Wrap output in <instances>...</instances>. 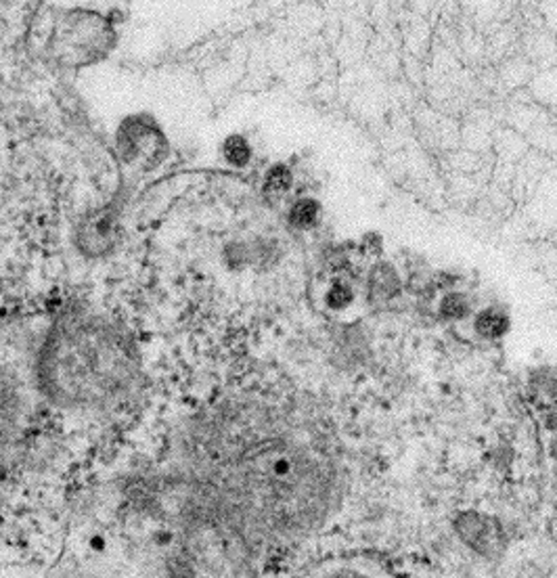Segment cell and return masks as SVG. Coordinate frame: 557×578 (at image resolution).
<instances>
[{"mask_svg": "<svg viewBox=\"0 0 557 578\" xmlns=\"http://www.w3.org/2000/svg\"><path fill=\"white\" fill-rule=\"evenodd\" d=\"M304 535L250 452L224 484L139 480L76 516L48 578H254L271 539Z\"/></svg>", "mask_w": 557, "mask_h": 578, "instance_id": "cell-1", "label": "cell"}, {"mask_svg": "<svg viewBox=\"0 0 557 578\" xmlns=\"http://www.w3.org/2000/svg\"><path fill=\"white\" fill-rule=\"evenodd\" d=\"M44 384L53 398L67 405H101L130 379V361L118 344L88 337L59 340L42 363Z\"/></svg>", "mask_w": 557, "mask_h": 578, "instance_id": "cell-2", "label": "cell"}, {"mask_svg": "<svg viewBox=\"0 0 557 578\" xmlns=\"http://www.w3.org/2000/svg\"><path fill=\"white\" fill-rule=\"evenodd\" d=\"M291 224L297 229H310L318 220V206L312 199H302L291 208Z\"/></svg>", "mask_w": 557, "mask_h": 578, "instance_id": "cell-7", "label": "cell"}, {"mask_svg": "<svg viewBox=\"0 0 557 578\" xmlns=\"http://www.w3.org/2000/svg\"><path fill=\"white\" fill-rule=\"evenodd\" d=\"M323 300H325V306L331 310V312H346L356 295H354V289L352 285L344 279V277H333L323 291Z\"/></svg>", "mask_w": 557, "mask_h": 578, "instance_id": "cell-5", "label": "cell"}, {"mask_svg": "<svg viewBox=\"0 0 557 578\" xmlns=\"http://www.w3.org/2000/svg\"><path fill=\"white\" fill-rule=\"evenodd\" d=\"M509 314L503 308L486 306L474 316V331L484 340H499L509 331Z\"/></svg>", "mask_w": 557, "mask_h": 578, "instance_id": "cell-4", "label": "cell"}, {"mask_svg": "<svg viewBox=\"0 0 557 578\" xmlns=\"http://www.w3.org/2000/svg\"><path fill=\"white\" fill-rule=\"evenodd\" d=\"M438 312L446 321H461L471 312V300L461 291H448L442 295Z\"/></svg>", "mask_w": 557, "mask_h": 578, "instance_id": "cell-6", "label": "cell"}, {"mask_svg": "<svg viewBox=\"0 0 557 578\" xmlns=\"http://www.w3.org/2000/svg\"><path fill=\"white\" fill-rule=\"evenodd\" d=\"M300 578H401L382 560L367 553H344L321 560Z\"/></svg>", "mask_w": 557, "mask_h": 578, "instance_id": "cell-3", "label": "cell"}, {"mask_svg": "<svg viewBox=\"0 0 557 578\" xmlns=\"http://www.w3.org/2000/svg\"><path fill=\"white\" fill-rule=\"evenodd\" d=\"M224 157L227 161H231L233 166H246L252 157V149L246 139L241 137H231L224 143Z\"/></svg>", "mask_w": 557, "mask_h": 578, "instance_id": "cell-8", "label": "cell"}, {"mask_svg": "<svg viewBox=\"0 0 557 578\" xmlns=\"http://www.w3.org/2000/svg\"><path fill=\"white\" fill-rule=\"evenodd\" d=\"M291 182V174L287 172V168L283 166H275L271 168V172L267 174V189L273 191V193H281L289 187Z\"/></svg>", "mask_w": 557, "mask_h": 578, "instance_id": "cell-9", "label": "cell"}]
</instances>
